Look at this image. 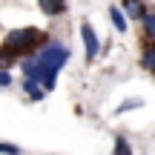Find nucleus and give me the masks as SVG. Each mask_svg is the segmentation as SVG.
<instances>
[{
    "label": "nucleus",
    "instance_id": "9d476101",
    "mask_svg": "<svg viewBox=\"0 0 155 155\" xmlns=\"http://www.w3.org/2000/svg\"><path fill=\"white\" fill-rule=\"evenodd\" d=\"M0 155H20V147L9 144V141H0Z\"/></svg>",
    "mask_w": 155,
    "mask_h": 155
},
{
    "label": "nucleus",
    "instance_id": "423d86ee",
    "mask_svg": "<svg viewBox=\"0 0 155 155\" xmlns=\"http://www.w3.org/2000/svg\"><path fill=\"white\" fill-rule=\"evenodd\" d=\"M109 17H112V23H115L118 32H127V17H124V12L118 9V6H112V9H109Z\"/></svg>",
    "mask_w": 155,
    "mask_h": 155
},
{
    "label": "nucleus",
    "instance_id": "f257e3e1",
    "mask_svg": "<svg viewBox=\"0 0 155 155\" xmlns=\"http://www.w3.org/2000/svg\"><path fill=\"white\" fill-rule=\"evenodd\" d=\"M43 43H46L43 32L35 29V26H26V29H15V32L6 35L0 52H6L9 58H15V55H35Z\"/></svg>",
    "mask_w": 155,
    "mask_h": 155
},
{
    "label": "nucleus",
    "instance_id": "20e7f679",
    "mask_svg": "<svg viewBox=\"0 0 155 155\" xmlns=\"http://www.w3.org/2000/svg\"><path fill=\"white\" fill-rule=\"evenodd\" d=\"M38 3H40V12L49 17H58L66 12V0H38Z\"/></svg>",
    "mask_w": 155,
    "mask_h": 155
},
{
    "label": "nucleus",
    "instance_id": "f8f14e48",
    "mask_svg": "<svg viewBox=\"0 0 155 155\" xmlns=\"http://www.w3.org/2000/svg\"><path fill=\"white\" fill-rule=\"evenodd\" d=\"M9 61H12V58L6 55V52H0V69H3V66H6V63H9Z\"/></svg>",
    "mask_w": 155,
    "mask_h": 155
},
{
    "label": "nucleus",
    "instance_id": "f03ea898",
    "mask_svg": "<svg viewBox=\"0 0 155 155\" xmlns=\"http://www.w3.org/2000/svg\"><path fill=\"white\" fill-rule=\"evenodd\" d=\"M81 38H83L86 58H89V61H95V58L101 55V43H98V35H95V29L89 26V23H83V26H81Z\"/></svg>",
    "mask_w": 155,
    "mask_h": 155
},
{
    "label": "nucleus",
    "instance_id": "0eeeda50",
    "mask_svg": "<svg viewBox=\"0 0 155 155\" xmlns=\"http://www.w3.org/2000/svg\"><path fill=\"white\" fill-rule=\"evenodd\" d=\"M23 89L32 95V101H43V89H40L38 81H29V78H26V81H23Z\"/></svg>",
    "mask_w": 155,
    "mask_h": 155
},
{
    "label": "nucleus",
    "instance_id": "6e6552de",
    "mask_svg": "<svg viewBox=\"0 0 155 155\" xmlns=\"http://www.w3.org/2000/svg\"><path fill=\"white\" fill-rule=\"evenodd\" d=\"M144 32H147V40H155V12H147L144 15Z\"/></svg>",
    "mask_w": 155,
    "mask_h": 155
},
{
    "label": "nucleus",
    "instance_id": "7ed1b4c3",
    "mask_svg": "<svg viewBox=\"0 0 155 155\" xmlns=\"http://www.w3.org/2000/svg\"><path fill=\"white\" fill-rule=\"evenodd\" d=\"M124 17H129V20H144V15H147V6H144V0H124Z\"/></svg>",
    "mask_w": 155,
    "mask_h": 155
},
{
    "label": "nucleus",
    "instance_id": "39448f33",
    "mask_svg": "<svg viewBox=\"0 0 155 155\" xmlns=\"http://www.w3.org/2000/svg\"><path fill=\"white\" fill-rule=\"evenodd\" d=\"M141 66L147 72L155 75V40H147L144 43V52H141Z\"/></svg>",
    "mask_w": 155,
    "mask_h": 155
},
{
    "label": "nucleus",
    "instance_id": "1a4fd4ad",
    "mask_svg": "<svg viewBox=\"0 0 155 155\" xmlns=\"http://www.w3.org/2000/svg\"><path fill=\"white\" fill-rule=\"evenodd\" d=\"M112 155H132V147L127 144L124 135H118V138H115V150H112Z\"/></svg>",
    "mask_w": 155,
    "mask_h": 155
},
{
    "label": "nucleus",
    "instance_id": "9b49d317",
    "mask_svg": "<svg viewBox=\"0 0 155 155\" xmlns=\"http://www.w3.org/2000/svg\"><path fill=\"white\" fill-rule=\"evenodd\" d=\"M0 86H12V75L6 69H0Z\"/></svg>",
    "mask_w": 155,
    "mask_h": 155
}]
</instances>
